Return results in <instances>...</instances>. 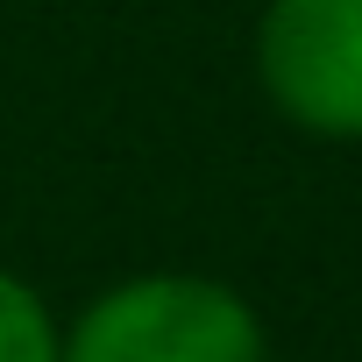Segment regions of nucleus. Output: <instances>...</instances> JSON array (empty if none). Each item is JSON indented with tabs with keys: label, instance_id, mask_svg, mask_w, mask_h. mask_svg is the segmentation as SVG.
<instances>
[{
	"label": "nucleus",
	"instance_id": "obj_3",
	"mask_svg": "<svg viewBox=\"0 0 362 362\" xmlns=\"http://www.w3.org/2000/svg\"><path fill=\"white\" fill-rule=\"evenodd\" d=\"M0 362H64V320L8 263H0Z\"/></svg>",
	"mask_w": 362,
	"mask_h": 362
},
{
	"label": "nucleus",
	"instance_id": "obj_1",
	"mask_svg": "<svg viewBox=\"0 0 362 362\" xmlns=\"http://www.w3.org/2000/svg\"><path fill=\"white\" fill-rule=\"evenodd\" d=\"M64 362H270V327L228 277L135 270L64 320Z\"/></svg>",
	"mask_w": 362,
	"mask_h": 362
},
{
	"label": "nucleus",
	"instance_id": "obj_2",
	"mask_svg": "<svg viewBox=\"0 0 362 362\" xmlns=\"http://www.w3.org/2000/svg\"><path fill=\"white\" fill-rule=\"evenodd\" d=\"M256 93L313 142H362V0H263L249 36Z\"/></svg>",
	"mask_w": 362,
	"mask_h": 362
}]
</instances>
